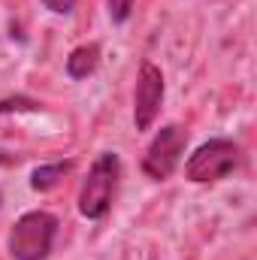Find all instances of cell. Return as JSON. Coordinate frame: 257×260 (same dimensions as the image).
I'll return each instance as SVG.
<instances>
[{"instance_id": "6da1fadb", "label": "cell", "mask_w": 257, "mask_h": 260, "mask_svg": "<svg viewBox=\"0 0 257 260\" xmlns=\"http://www.w3.org/2000/svg\"><path fill=\"white\" fill-rule=\"evenodd\" d=\"M58 233V218L52 212H27L9 230V254L15 260H46Z\"/></svg>"}, {"instance_id": "7a4b0ae2", "label": "cell", "mask_w": 257, "mask_h": 260, "mask_svg": "<svg viewBox=\"0 0 257 260\" xmlns=\"http://www.w3.org/2000/svg\"><path fill=\"white\" fill-rule=\"evenodd\" d=\"M118 173H121V160L118 154L106 151L100 154L91 170H88V179L82 185V194H79V212L91 221L103 218L112 206V197H115V188H118Z\"/></svg>"}, {"instance_id": "3957f363", "label": "cell", "mask_w": 257, "mask_h": 260, "mask_svg": "<svg viewBox=\"0 0 257 260\" xmlns=\"http://www.w3.org/2000/svg\"><path fill=\"white\" fill-rule=\"evenodd\" d=\"M239 160H242V154H239V145L233 139H209L191 154L185 173L191 182H200V185L221 182L239 167Z\"/></svg>"}, {"instance_id": "277c9868", "label": "cell", "mask_w": 257, "mask_h": 260, "mask_svg": "<svg viewBox=\"0 0 257 260\" xmlns=\"http://www.w3.org/2000/svg\"><path fill=\"white\" fill-rule=\"evenodd\" d=\"M185 145H188L185 127L167 124V127L151 139V145H148V151H145V157H142V173H145L148 179H157V182L170 179L173 170H176L179 160H182Z\"/></svg>"}, {"instance_id": "5b68a950", "label": "cell", "mask_w": 257, "mask_h": 260, "mask_svg": "<svg viewBox=\"0 0 257 260\" xmlns=\"http://www.w3.org/2000/svg\"><path fill=\"white\" fill-rule=\"evenodd\" d=\"M160 103H164V76L154 64L145 61L139 67L136 91H133V124H136V130H148L154 124Z\"/></svg>"}, {"instance_id": "8992f818", "label": "cell", "mask_w": 257, "mask_h": 260, "mask_svg": "<svg viewBox=\"0 0 257 260\" xmlns=\"http://www.w3.org/2000/svg\"><path fill=\"white\" fill-rule=\"evenodd\" d=\"M97 64H100V46L97 43H85V46L70 52L67 73H70V79H88L97 70Z\"/></svg>"}, {"instance_id": "52a82bcc", "label": "cell", "mask_w": 257, "mask_h": 260, "mask_svg": "<svg viewBox=\"0 0 257 260\" xmlns=\"http://www.w3.org/2000/svg\"><path fill=\"white\" fill-rule=\"evenodd\" d=\"M70 170H73L70 160H67V164H49V167H40V170H34L30 185H34V191H49V188H55V185L64 179Z\"/></svg>"}, {"instance_id": "ba28073f", "label": "cell", "mask_w": 257, "mask_h": 260, "mask_svg": "<svg viewBox=\"0 0 257 260\" xmlns=\"http://www.w3.org/2000/svg\"><path fill=\"white\" fill-rule=\"evenodd\" d=\"M106 6H109V18H112L115 24H121V21H127L130 18L133 0H106Z\"/></svg>"}, {"instance_id": "9c48e42d", "label": "cell", "mask_w": 257, "mask_h": 260, "mask_svg": "<svg viewBox=\"0 0 257 260\" xmlns=\"http://www.w3.org/2000/svg\"><path fill=\"white\" fill-rule=\"evenodd\" d=\"M12 109H37V103H34V100H24V97L0 100V112H12Z\"/></svg>"}, {"instance_id": "30bf717a", "label": "cell", "mask_w": 257, "mask_h": 260, "mask_svg": "<svg viewBox=\"0 0 257 260\" xmlns=\"http://www.w3.org/2000/svg\"><path fill=\"white\" fill-rule=\"evenodd\" d=\"M43 6L52 9V12H58V15H67V12H73L76 0H43Z\"/></svg>"}]
</instances>
